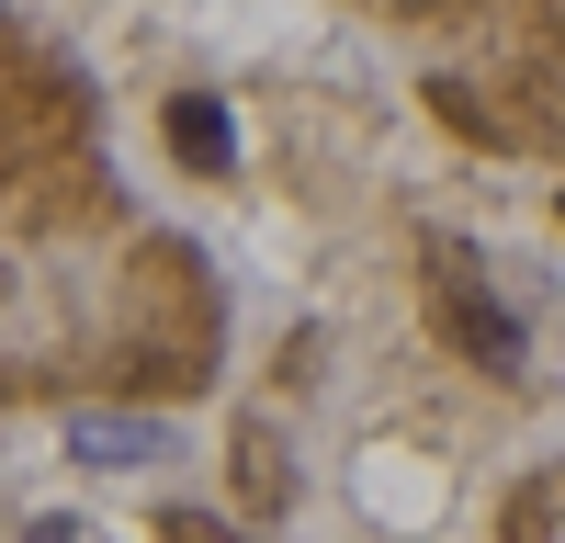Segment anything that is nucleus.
<instances>
[{
    "instance_id": "nucleus-1",
    "label": "nucleus",
    "mask_w": 565,
    "mask_h": 543,
    "mask_svg": "<svg viewBox=\"0 0 565 543\" xmlns=\"http://www.w3.org/2000/svg\"><path fill=\"white\" fill-rule=\"evenodd\" d=\"M170 148L193 159V170H226V159H238V136H226L215 103H193V91H181V103H170Z\"/></svg>"
},
{
    "instance_id": "nucleus-2",
    "label": "nucleus",
    "mask_w": 565,
    "mask_h": 543,
    "mask_svg": "<svg viewBox=\"0 0 565 543\" xmlns=\"http://www.w3.org/2000/svg\"><path fill=\"white\" fill-rule=\"evenodd\" d=\"M148 441H159L148 419H79V453H90V465H136Z\"/></svg>"
},
{
    "instance_id": "nucleus-3",
    "label": "nucleus",
    "mask_w": 565,
    "mask_h": 543,
    "mask_svg": "<svg viewBox=\"0 0 565 543\" xmlns=\"http://www.w3.org/2000/svg\"><path fill=\"white\" fill-rule=\"evenodd\" d=\"M170 543H226V532H204V521H181V532H170Z\"/></svg>"
}]
</instances>
